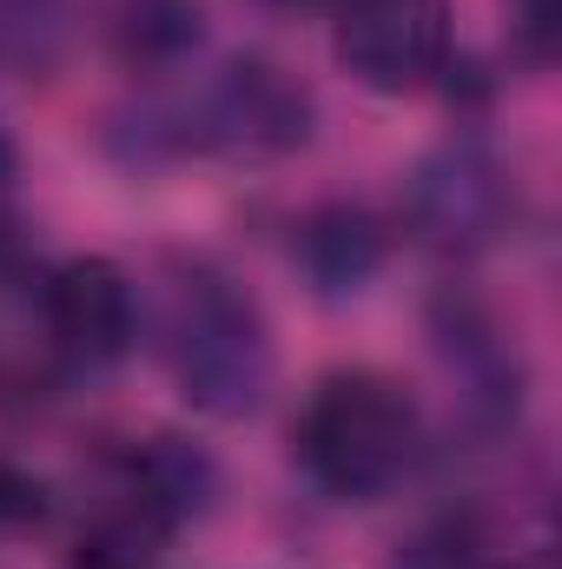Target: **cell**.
Masks as SVG:
<instances>
[{"label":"cell","instance_id":"cell-10","mask_svg":"<svg viewBox=\"0 0 562 569\" xmlns=\"http://www.w3.org/2000/svg\"><path fill=\"white\" fill-rule=\"evenodd\" d=\"M47 510H53L47 483H40L33 470H20V463H7V457H0V537L40 530V523H47Z\"/></svg>","mask_w":562,"mask_h":569},{"label":"cell","instance_id":"cell-3","mask_svg":"<svg viewBox=\"0 0 562 569\" xmlns=\"http://www.w3.org/2000/svg\"><path fill=\"white\" fill-rule=\"evenodd\" d=\"M450 47H456L450 0H344L331 33L338 67L391 100L436 87L450 73Z\"/></svg>","mask_w":562,"mask_h":569},{"label":"cell","instance_id":"cell-1","mask_svg":"<svg viewBox=\"0 0 562 569\" xmlns=\"http://www.w3.org/2000/svg\"><path fill=\"white\" fill-rule=\"evenodd\" d=\"M159 351L179 385V398L205 418H245L272 391V331L252 291L192 266L165 291Z\"/></svg>","mask_w":562,"mask_h":569},{"label":"cell","instance_id":"cell-6","mask_svg":"<svg viewBox=\"0 0 562 569\" xmlns=\"http://www.w3.org/2000/svg\"><path fill=\"white\" fill-rule=\"evenodd\" d=\"M516 212V192H510V172L483 152L476 140H456L443 152H430L411 179V226H418L423 246L436 252H483Z\"/></svg>","mask_w":562,"mask_h":569},{"label":"cell","instance_id":"cell-4","mask_svg":"<svg viewBox=\"0 0 562 569\" xmlns=\"http://www.w3.org/2000/svg\"><path fill=\"white\" fill-rule=\"evenodd\" d=\"M311 140V93L272 60H232L185 113L179 152H239V159H279Z\"/></svg>","mask_w":562,"mask_h":569},{"label":"cell","instance_id":"cell-13","mask_svg":"<svg viewBox=\"0 0 562 569\" xmlns=\"http://www.w3.org/2000/svg\"><path fill=\"white\" fill-rule=\"evenodd\" d=\"M265 7H318V0H265Z\"/></svg>","mask_w":562,"mask_h":569},{"label":"cell","instance_id":"cell-11","mask_svg":"<svg viewBox=\"0 0 562 569\" xmlns=\"http://www.w3.org/2000/svg\"><path fill=\"white\" fill-rule=\"evenodd\" d=\"M510 40L530 67H550L562 40V0H510Z\"/></svg>","mask_w":562,"mask_h":569},{"label":"cell","instance_id":"cell-9","mask_svg":"<svg viewBox=\"0 0 562 569\" xmlns=\"http://www.w3.org/2000/svg\"><path fill=\"white\" fill-rule=\"evenodd\" d=\"M120 47L127 60L165 67L185 47H199V7L192 0H120Z\"/></svg>","mask_w":562,"mask_h":569},{"label":"cell","instance_id":"cell-2","mask_svg":"<svg viewBox=\"0 0 562 569\" xmlns=\"http://www.w3.org/2000/svg\"><path fill=\"white\" fill-rule=\"evenodd\" d=\"M304 477L338 497V503H371L391 483H404V470L418 463L423 418L418 398L398 378L378 371H338L311 391L304 418L291 430Z\"/></svg>","mask_w":562,"mask_h":569},{"label":"cell","instance_id":"cell-12","mask_svg":"<svg viewBox=\"0 0 562 569\" xmlns=\"http://www.w3.org/2000/svg\"><path fill=\"white\" fill-rule=\"evenodd\" d=\"M7 186H13V140L0 133V199H7Z\"/></svg>","mask_w":562,"mask_h":569},{"label":"cell","instance_id":"cell-7","mask_svg":"<svg viewBox=\"0 0 562 569\" xmlns=\"http://www.w3.org/2000/svg\"><path fill=\"white\" fill-rule=\"evenodd\" d=\"M298 266L311 272L318 291L344 298V291H364L371 272L384 266V226L364 212V206H318L304 226H298Z\"/></svg>","mask_w":562,"mask_h":569},{"label":"cell","instance_id":"cell-5","mask_svg":"<svg viewBox=\"0 0 562 569\" xmlns=\"http://www.w3.org/2000/svg\"><path fill=\"white\" fill-rule=\"evenodd\" d=\"M40 331L67 371H113L140 338V298L113 259H67L40 279Z\"/></svg>","mask_w":562,"mask_h":569},{"label":"cell","instance_id":"cell-8","mask_svg":"<svg viewBox=\"0 0 562 569\" xmlns=\"http://www.w3.org/2000/svg\"><path fill=\"white\" fill-rule=\"evenodd\" d=\"M73 0H0V80H33L67 53Z\"/></svg>","mask_w":562,"mask_h":569}]
</instances>
